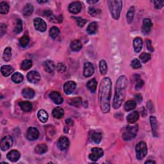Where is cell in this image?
<instances>
[{
  "instance_id": "cell-1",
  "label": "cell",
  "mask_w": 164,
  "mask_h": 164,
  "mask_svg": "<svg viewBox=\"0 0 164 164\" xmlns=\"http://www.w3.org/2000/svg\"><path fill=\"white\" fill-rule=\"evenodd\" d=\"M112 80L109 77H104L100 83L99 89V104L104 113L110 112L112 92Z\"/></svg>"
},
{
  "instance_id": "cell-2",
  "label": "cell",
  "mask_w": 164,
  "mask_h": 164,
  "mask_svg": "<svg viewBox=\"0 0 164 164\" xmlns=\"http://www.w3.org/2000/svg\"><path fill=\"white\" fill-rule=\"evenodd\" d=\"M126 76L122 75L118 78L115 87V94L113 100V108L117 109L120 108L126 97V89L127 86Z\"/></svg>"
},
{
  "instance_id": "cell-3",
  "label": "cell",
  "mask_w": 164,
  "mask_h": 164,
  "mask_svg": "<svg viewBox=\"0 0 164 164\" xmlns=\"http://www.w3.org/2000/svg\"><path fill=\"white\" fill-rule=\"evenodd\" d=\"M108 5L112 17L116 20L119 19L122 8V1L119 0H109Z\"/></svg>"
},
{
  "instance_id": "cell-4",
  "label": "cell",
  "mask_w": 164,
  "mask_h": 164,
  "mask_svg": "<svg viewBox=\"0 0 164 164\" xmlns=\"http://www.w3.org/2000/svg\"><path fill=\"white\" fill-rule=\"evenodd\" d=\"M139 131V125L135 124L134 125L127 126L122 134V139L126 141L131 140L134 139Z\"/></svg>"
},
{
  "instance_id": "cell-5",
  "label": "cell",
  "mask_w": 164,
  "mask_h": 164,
  "mask_svg": "<svg viewBox=\"0 0 164 164\" xmlns=\"http://www.w3.org/2000/svg\"><path fill=\"white\" fill-rule=\"evenodd\" d=\"M136 157L138 160H142L148 153V146L147 144L144 141H140L135 146Z\"/></svg>"
},
{
  "instance_id": "cell-6",
  "label": "cell",
  "mask_w": 164,
  "mask_h": 164,
  "mask_svg": "<svg viewBox=\"0 0 164 164\" xmlns=\"http://www.w3.org/2000/svg\"><path fill=\"white\" fill-rule=\"evenodd\" d=\"M104 154L103 150L100 148H93L91 149V153L89 154V159L90 160L96 162L101 158Z\"/></svg>"
},
{
  "instance_id": "cell-7",
  "label": "cell",
  "mask_w": 164,
  "mask_h": 164,
  "mask_svg": "<svg viewBox=\"0 0 164 164\" xmlns=\"http://www.w3.org/2000/svg\"><path fill=\"white\" fill-rule=\"evenodd\" d=\"M13 145V139L11 136L7 135L4 136L1 140L0 148L3 151H7L9 148H10Z\"/></svg>"
},
{
  "instance_id": "cell-8",
  "label": "cell",
  "mask_w": 164,
  "mask_h": 164,
  "mask_svg": "<svg viewBox=\"0 0 164 164\" xmlns=\"http://www.w3.org/2000/svg\"><path fill=\"white\" fill-rule=\"evenodd\" d=\"M34 24L35 29L40 32H44L47 29V24L42 19L36 17L34 19Z\"/></svg>"
},
{
  "instance_id": "cell-9",
  "label": "cell",
  "mask_w": 164,
  "mask_h": 164,
  "mask_svg": "<svg viewBox=\"0 0 164 164\" xmlns=\"http://www.w3.org/2000/svg\"><path fill=\"white\" fill-rule=\"evenodd\" d=\"M39 136V131L35 127H30L26 133V138L28 140L34 141L37 140Z\"/></svg>"
},
{
  "instance_id": "cell-10",
  "label": "cell",
  "mask_w": 164,
  "mask_h": 164,
  "mask_svg": "<svg viewBox=\"0 0 164 164\" xmlns=\"http://www.w3.org/2000/svg\"><path fill=\"white\" fill-rule=\"evenodd\" d=\"M57 145L58 148L61 151H66V150L69 148L70 145L69 140L66 136H61L58 140Z\"/></svg>"
},
{
  "instance_id": "cell-11",
  "label": "cell",
  "mask_w": 164,
  "mask_h": 164,
  "mask_svg": "<svg viewBox=\"0 0 164 164\" xmlns=\"http://www.w3.org/2000/svg\"><path fill=\"white\" fill-rule=\"evenodd\" d=\"M26 77L29 82L31 83H37L41 78V76L39 72L35 71H31L29 72Z\"/></svg>"
},
{
  "instance_id": "cell-12",
  "label": "cell",
  "mask_w": 164,
  "mask_h": 164,
  "mask_svg": "<svg viewBox=\"0 0 164 164\" xmlns=\"http://www.w3.org/2000/svg\"><path fill=\"white\" fill-rule=\"evenodd\" d=\"M76 87V83L74 81H68L63 85V90L66 94L69 95L74 92Z\"/></svg>"
},
{
  "instance_id": "cell-13",
  "label": "cell",
  "mask_w": 164,
  "mask_h": 164,
  "mask_svg": "<svg viewBox=\"0 0 164 164\" xmlns=\"http://www.w3.org/2000/svg\"><path fill=\"white\" fill-rule=\"evenodd\" d=\"M150 122H151L153 136L154 137H158V124L156 117L154 116L150 117Z\"/></svg>"
},
{
  "instance_id": "cell-14",
  "label": "cell",
  "mask_w": 164,
  "mask_h": 164,
  "mask_svg": "<svg viewBox=\"0 0 164 164\" xmlns=\"http://www.w3.org/2000/svg\"><path fill=\"white\" fill-rule=\"evenodd\" d=\"M153 26L151 20L149 18H145L143 20V25L142 27V32L144 35H147L150 33L151 28Z\"/></svg>"
},
{
  "instance_id": "cell-15",
  "label": "cell",
  "mask_w": 164,
  "mask_h": 164,
  "mask_svg": "<svg viewBox=\"0 0 164 164\" xmlns=\"http://www.w3.org/2000/svg\"><path fill=\"white\" fill-rule=\"evenodd\" d=\"M94 67L92 63L86 62L84 64L83 75L85 77H90L94 73Z\"/></svg>"
},
{
  "instance_id": "cell-16",
  "label": "cell",
  "mask_w": 164,
  "mask_h": 164,
  "mask_svg": "<svg viewBox=\"0 0 164 164\" xmlns=\"http://www.w3.org/2000/svg\"><path fill=\"white\" fill-rule=\"evenodd\" d=\"M82 8V4L80 1H75L71 3L69 6V10L71 13L76 14L78 13Z\"/></svg>"
},
{
  "instance_id": "cell-17",
  "label": "cell",
  "mask_w": 164,
  "mask_h": 164,
  "mask_svg": "<svg viewBox=\"0 0 164 164\" xmlns=\"http://www.w3.org/2000/svg\"><path fill=\"white\" fill-rule=\"evenodd\" d=\"M49 96L55 104H60L63 101V99L62 96V95L58 92H56V91H53V92L49 94Z\"/></svg>"
},
{
  "instance_id": "cell-18",
  "label": "cell",
  "mask_w": 164,
  "mask_h": 164,
  "mask_svg": "<svg viewBox=\"0 0 164 164\" xmlns=\"http://www.w3.org/2000/svg\"><path fill=\"white\" fill-rule=\"evenodd\" d=\"M7 157L11 162H16L19 160L21 157V154L17 150H12V151H10L7 154Z\"/></svg>"
},
{
  "instance_id": "cell-19",
  "label": "cell",
  "mask_w": 164,
  "mask_h": 164,
  "mask_svg": "<svg viewBox=\"0 0 164 164\" xmlns=\"http://www.w3.org/2000/svg\"><path fill=\"white\" fill-rule=\"evenodd\" d=\"M43 67L44 68V70L48 72V73H51V72H53L56 67L54 62L51 60H46L44 62Z\"/></svg>"
},
{
  "instance_id": "cell-20",
  "label": "cell",
  "mask_w": 164,
  "mask_h": 164,
  "mask_svg": "<svg viewBox=\"0 0 164 164\" xmlns=\"http://www.w3.org/2000/svg\"><path fill=\"white\" fill-rule=\"evenodd\" d=\"M139 119V113L137 111H133L127 116V122L129 124H134Z\"/></svg>"
},
{
  "instance_id": "cell-21",
  "label": "cell",
  "mask_w": 164,
  "mask_h": 164,
  "mask_svg": "<svg viewBox=\"0 0 164 164\" xmlns=\"http://www.w3.org/2000/svg\"><path fill=\"white\" fill-rule=\"evenodd\" d=\"M133 45L135 51L136 53L140 52L142 48V45H143L142 39L140 37H136L133 40Z\"/></svg>"
},
{
  "instance_id": "cell-22",
  "label": "cell",
  "mask_w": 164,
  "mask_h": 164,
  "mask_svg": "<svg viewBox=\"0 0 164 164\" xmlns=\"http://www.w3.org/2000/svg\"><path fill=\"white\" fill-rule=\"evenodd\" d=\"M90 139L92 142L98 144L101 142V139H102V135L101 133H99V132L93 131L92 132V133H90Z\"/></svg>"
},
{
  "instance_id": "cell-23",
  "label": "cell",
  "mask_w": 164,
  "mask_h": 164,
  "mask_svg": "<svg viewBox=\"0 0 164 164\" xmlns=\"http://www.w3.org/2000/svg\"><path fill=\"white\" fill-rule=\"evenodd\" d=\"M19 105L21 107V110L25 112H29L32 110V104L29 101H21L19 103Z\"/></svg>"
},
{
  "instance_id": "cell-24",
  "label": "cell",
  "mask_w": 164,
  "mask_h": 164,
  "mask_svg": "<svg viewBox=\"0 0 164 164\" xmlns=\"http://www.w3.org/2000/svg\"><path fill=\"white\" fill-rule=\"evenodd\" d=\"M35 91L30 88H25L22 90V95L25 98L31 99L35 96Z\"/></svg>"
},
{
  "instance_id": "cell-25",
  "label": "cell",
  "mask_w": 164,
  "mask_h": 164,
  "mask_svg": "<svg viewBox=\"0 0 164 164\" xmlns=\"http://www.w3.org/2000/svg\"><path fill=\"white\" fill-rule=\"evenodd\" d=\"M52 114L53 116L56 119H61L64 116V110L61 107H56L53 109Z\"/></svg>"
},
{
  "instance_id": "cell-26",
  "label": "cell",
  "mask_w": 164,
  "mask_h": 164,
  "mask_svg": "<svg viewBox=\"0 0 164 164\" xmlns=\"http://www.w3.org/2000/svg\"><path fill=\"white\" fill-rule=\"evenodd\" d=\"M13 68L8 65H6V66H3L1 67V74L5 77H8V76H10L12 72H13Z\"/></svg>"
},
{
  "instance_id": "cell-27",
  "label": "cell",
  "mask_w": 164,
  "mask_h": 164,
  "mask_svg": "<svg viewBox=\"0 0 164 164\" xmlns=\"http://www.w3.org/2000/svg\"><path fill=\"white\" fill-rule=\"evenodd\" d=\"M98 30V25L95 22H92L90 23L86 28V31L90 35H94L97 33Z\"/></svg>"
},
{
  "instance_id": "cell-28",
  "label": "cell",
  "mask_w": 164,
  "mask_h": 164,
  "mask_svg": "<svg viewBox=\"0 0 164 164\" xmlns=\"http://www.w3.org/2000/svg\"><path fill=\"white\" fill-rule=\"evenodd\" d=\"M48 113L44 110H40L37 113V117L39 120L42 123L46 122L48 119Z\"/></svg>"
},
{
  "instance_id": "cell-29",
  "label": "cell",
  "mask_w": 164,
  "mask_h": 164,
  "mask_svg": "<svg viewBox=\"0 0 164 164\" xmlns=\"http://www.w3.org/2000/svg\"><path fill=\"white\" fill-rule=\"evenodd\" d=\"M97 85H98V82L96 80H95V78H93V79H91L87 82V83H86V86H87V88L89 89V90L91 92L94 93L95 92V90H96Z\"/></svg>"
},
{
  "instance_id": "cell-30",
  "label": "cell",
  "mask_w": 164,
  "mask_h": 164,
  "mask_svg": "<svg viewBox=\"0 0 164 164\" xmlns=\"http://www.w3.org/2000/svg\"><path fill=\"white\" fill-rule=\"evenodd\" d=\"M70 48L72 51H78L82 48V44L79 40H75L71 42Z\"/></svg>"
},
{
  "instance_id": "cell-31",
  "label": "cell",
  "mask_w": 164,
  "mask_h": 164,
  "mask_svg": "<svg viewBox=\"0 0 164 164\" xmlns=\"http://www.w3.org/2000/svg\"><path fill=\"white\" fill-rule=\"evenodd\" d=\"M34 12V7L31 3H27L25 6L23 10H22V13L25 16H30Z\"/></svg>"
},
{
  "instance_id": "cell-32",
  "label": "cell",
  "mask_w": 164,
  "mask_h": 164,
  "mask_svg": "<svg viewBox=\"0 0 164 164\" xmlns=\"http://www.w3.org/2000/svg\"><path fill=\"white\" fill-rule=\"evenodd\" d=\"M48 151V145L45 144H39L35 148V152L39 154H42Z\"/></svg>"
},
{
  "instance_id": "cell-33",
  "label": "cell",
  "mask_w": 164,
  "mask_h": 164,
  "mask_svg": "<svg viewBox=\"0 0 164 164\" xmlns=\"http://www.w3.org/2000/svg\"><path fill=\"white\" fill-rule=\"evenodd\" d=\"M134 78L135 80V89L136 90H140L142 87L143 86V85H144V81L140 78V75H135L134 76Z\"/></svg>"
},
{
  "instance_id": "cell-34",
  "label": "cell",
  "mask_w": 164,
  "mask_h": 164,
  "mask_svg": "<svg viewBox=\"0 0 164 164\" xmlns=\"http://www.w3.org/2000/svg\"><path fill=\"white\" fill-rule=\"evenodd\" d=\"M24 76L19 72H16L12 76V80L16 83H19L23 81Z\"/></svg>"
},
{
  "instance_id": "cell-35",
  "label": "cell",
  "mask_w": 164,
  "mask_h": 164,
  "mask_svg": "<svg viewBox=\"0 0 164 164\" xmlns=\"http://www.w3.org/2000/svg\"><path fill=\"white\" fill-rule=\"evenodd\" d=\"M68 103L73 107H79L82 104V99L80 97H76L68 100Z\"/></svg>"
},
{
  "instance_id": "cell-36",
  "label": "cell",
  "mask_w": 164,
  "mask_h": 164,
  "mask_svg": "<svg viewBox=\"0 0 164 164\" xmlns=\"http://www.w3.org/2000/svg\"><path fill=\"white\" fill-rule=\"evenodd\" d=\"M22 30V21L21 19H17L16 20V24L13 28V32L16 34H20Z\"/></svg>"
},
{
  "instance_id": "cell-37",
  "label": "cell",
  "mask_w": 164,
  "mask_h": 164,
  "mask_svg": "<svg viewBox=\"0 0 164 164\" xmlns=\"http://www.w3.org/2000/svg\"><path fill=\"white\" fill-rule=\"evenodd\" d=\"M134 13H135V7H131L126 13V19L128 24H130L132 22L134 18Z\"/></svg>"
},
{
  "instance_id": "cell-38",
  "label": "cell",
  "mask_w": 164,
  "mask_h": 164,
  "mask_svg": "<svg viewBox=\"0 0 164 164\" xmlns=\"http://www.w3.org/2000/svg\"><path fill=\"white\" fill-rule=\"evenodd\" d=\"M108 71L107 63L104 60H101L99 62V71L101 75H105Z\"/></svg>"
},
{
  "instance_id": "cell-39",
  "label": "cell",
  "mask_w": 164,
  "mask_h": 164,
  "mask_svg": "<svg viewBox=\"0 0 164 164\" xmlns=\"http://www.w3.org/2000/svg\"><path fill=\"white\" fill-rule=\"evenodd\" d=\"M136 107V103L133 101V100H130V101H127L125 104H124V110L127 112L131 111L134 110V109Z\"/></svg>"
},
{
  "instance_id": "cell-40",
  "label": "cell",
  "mask_w": 164,
  "mask_h": 164,
  "mask_svg": "<svg viewBox=\"0 0 164 164\" xmlns=\"http://www.w3.org/2000/svg\"><path fill=\"white\" fill-rule=\"evenodd\" d=\"M59 34H60V30L57 28V26H53L49 30V35L50 37H51L52 39H57Z\"/></svg>"
},
{
  "instance_id": "cell-41",
  "label": "cell",
  "mask_w": 164,
  "mask_h": 164,
  "mask_svg": "<svg viewBox=\"0 0 164 164\" xmlns=\"http://www.w3.org/2000/svg\"><path fill=\"white\" fill-rule=\"evenodd\" d=\"M12 57V48L10 47H7L3 52V58L4 61L8 62L10 60Z\"/></svg>"
},
{
  "instance_id": "cell-42",
  "label": "cell",
  "mask_w": 164,
  "mask_h": 164,
  "mask_svg": "<svg viewBox=\"0 0 164 164\" xmlns=\"http://www.w3.org/2000/svg\"><path fill=\"white\" fill-rule=\"evenodd\" d=\"M30 42V38L28 35H24L22 37L19 39V44L20 45L22 48H25L28 45Z\"/></svg>"
},
{
  "instance_id": "cell-43",
  "label": "cell",
  "mask_w": 164,
  "mask_h": 164,
  "mask_svg": "<svg viewBox=\"0 0 164 164\" xmlns=\"http://www.w3.org/2000/svg\"><path fill=\"white\" fill-rule=\"evenodd\" d=\"M9 11V5L7 2L0 3V13L1 14H7Z\"/></svg>"
},
{
  "instance_id": "cell-44",
  "label": "cell",
  "mask_w": 164,
  "mask_h": 164,
  "mask_svg": "<svg viewBox=\"0 0 164 164\" xmlns=\"http://www.w3.org/2000/svg\"><path fill=\"white\" fill-rule=\"evenodd\" d=\"M32 61L30 60H25L22 62L21 64V68L22 70H28L32 66Z\"/></svg>"
},
{
  "instance_id": "cell-45",
  "label": "cell",
  "mask_w": 164,
  "mask_h": 164,
  "mask_svg": "<svg viewBox=\"0 0 164 164\" xmlns=\"http://www.w3.org/2000/svg\"><path fill=\"white\" fill-rule=\"evenodd\" d=\"M131 66L133 69H140V68L142 67V63L140 62L139 59L135 58L131 62Z\"/></svg>"
},
{
  "instance_id": "cell-46",
  "label": "cell",
  "mask_w": 164,
  "mask_h": 164,
  "mask_svg": "<svg viewBox=\"0 0 164 164\" xmlns=\"http://www.w3.org/2000/svg\"><path fill=\"white\" fill-rule=\"evenodd\" d=\"M151 58V55L150 53H143L140 55V59L143 63H146Z\"/></svg>"
},
{
  "instance_id": "cell-47",
  "label": "cell",
  "mask_w": 164,
  "mask_h": 164,
  "mask_svg": "<svg viewBox=\"0 0 164 164\" xmlns=\"http://www.w3.org/2000/svg\"><path fill=\"white\" fill-rule=\"evenodd\" d=\"M57 69L58 72H60V73H63V72H64L66 70V66L64 63L60 62L58 63L57 66Z\"/></svg>"
},
{
  "instance_id": "cell-48",
  "label": "cell",
  "mask_w": 164,
  "mask_h": 164,
  "mask_svg": "<svg viewBox=\"0 0 164 164\" xmlns=\"http://www.w3.org/2000/svg\"><path fill=\"white\" fill-rule=\"evenodd\" d=\"M89 12L92 16H95L98 15L99 13L101 12V10L94 7H90L89 9Z\"/></svg>"
},
{
  "instance_id": "cell-49",
  "label": "cell",
  "mask_w": 164,
  "mask_h": 164,
  "mask_svg": "<svg viewBox=\"0 0 164 164\" xmlns=\"http://www.w3.org/2000/svg\"><path fill=\"white\" fill-rule=\"evenodd\" d=\"M75 19L76 21L77 24H78L80 27H83L86 23V22H87L86 19H84L81 17H75Z\"/></svg>"
},
{
  "instance_id": "cell-50",
  "label": "cell",
  "mask_w": 164,
  "mask_h": 164,
  "mask_svg": "<svg viewBox=\"0 0 164 164\" xmlns=\"http://www.w3.org/2000/svg\"><path fill=\"white\" fill-rule=\"evenodd\" d=\"M154 6L157 9H161L163 8L164 1H153Z\"/></svg>"
},
{
  "instance_id": "cell-51",
  "label": "cell",
  "mask_w": 164,
  "mask_h": 164,
  "mask_svg": "<svg viewBox=\"0 0 164 164\" xmlns=\"http://www.w3.org/2000/svg\"><path fill=\"white\" fill-rule=\"evenodd\" d=\"M7 32V25L5 24H1V26H0V35L1 37H3V36L6 34Z\"/></svg>"
},
{
  "instance_id": "cell-52",
  "label": "cell",
  "mask_w": 164,
  "mask_h": 164,
  "mask_svg": "<svg viewBox=\"0 0 164 164\" xmlns=\"http://www.w3.org/2000/svg\"><path fill=\"white\" fill-rule=\"evenodd\" d=\"M146 45H147V49L149 50V51L154 52V48L152 46L151 40H149V39L146 40Z\"/></svg>"
},
{
  "instance_id": "cell-53",
  "label": "cell",
  "mask_w": 164,
  "mask_h": 164,
  "mask_svg": "<svg viewBox=\"0 0 164 164\" xmlns=\"http://www.w3.org/2000/svg\"><path fill=\"white\" fill-rule=\"evenodd\" d=\"M44 16L45 17H52L53 16V12L50 10H45L44 12Z\"/></svg>"
},
{
  "instance_id": "cell-54",
  "label": "cell",
  "mask_w": 164,
  "mask_h": 164,
  "mask_svg": "<svg viewBox=\"0 0 164 164\" xmlns=\"http://www.w3.org/2000/svg\"><path fill=\"white\" fill-rule=\"evenodd\" d=\"M135 98L136 99V101L139 102V103H140L141 101H142V95H141L140 94H136L135 95Z\"/></svg>"
},
{
  "instance_id": "cell-55",
  "label": "cell",
  "mask_w": 164,
  "mask_h": 164,
  "mask_svg": "<svg viewBox=\"0 0 164 164\" xmlns=\"http://www.w3.org/2000/svg\"><path fill=\"white\" fill-rule=\"evenodd\" d=\"M66 124L68 125V126H72L74 124V121L72 119H70V118H69V119H67L66 120Z\"/></svg>"
},
{
  "instance_id": "cell-56",
  "label": "cell",
  "mask_w": 164,
  "mask_h": 164,
  "mask_svg": "<svg viewBox=\"0 0 164 164\" xmlns=\"http://www.w3.org/2000/svg\"><path fill=\"white\" fill-rule=\"evenodd\" d=\"M142 117H145L147 116V111L145 110V108L142 107Z\"/></svg>"
},
{
  "instance_id": "cell-57",
  "label": "cell",
  "mask_w": 164,
  "mask_h": 164,
  "mask_svg": "<svg viewBox=\"0 0 164 164\" xmlns=\"http://www.w3.org/2000/svg\"><path fill=\"white\" fill-rule=\"evenodd\" d=\"M148 108L150 110H151V108H153V104H152V103H151V101H148Z\"/></svg>"
},
{
  "instance_id": "cell-58",
  "label": "cell",
  "mask_w": 164,
  "mask_h": 164,
  "mask_svg": "<svg viewBox=\"0 0 164 164\" xmlns=\"http://www.w3.org/2000/svg\"><path fill=\"white\" fill-rule=\"evenodd\" d=\"M145 164H154V163H156V162H154L153 160H147V161H145Z\"/></svg>"
},
{
  "instance_id": "cell-59",
  "label": "cell",
  "mask_w": 164,
  "mask_h": 164,
  "mask_svg": "<svg viewBox=\"0 0 164 164\" xmlns=\"http://www.w3.org/2000/svg\"><path fill=\"white\" fill-rule=\"evenodd\" d=\"M98 1H99L98 0H95V1H93V0H89V1H87V3L90 4H94V3H98Z\"/></svg>"
},
{
  "instance_id": "cell-60",
  "label": "cell",
  "mask_w": 164,
  "mask_h": 164,
  "mask_svg": "<svg viewBox=\"0 0 164 164\" xmlns=\"http://www.w3.org/2000/svg\"><path fill=\"white\" fill-rule=\"evenodd\" d=\"M48 1H38V3H47Z\"/></svg>"
}]
</instances>
